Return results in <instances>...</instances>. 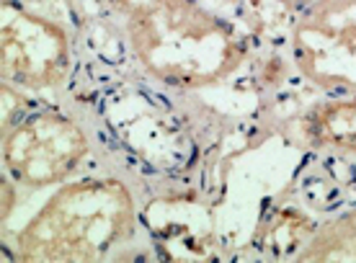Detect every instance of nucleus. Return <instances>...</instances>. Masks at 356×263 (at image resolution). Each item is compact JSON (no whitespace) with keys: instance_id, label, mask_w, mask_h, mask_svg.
Masks as SVG:
<instances>
[{"instance_id":"f03ea898","label":"nucleus","mask_w":356,"mask_h":263,"mask_svg":"<svg viewBox=\"0 0 356 263\" xmlns=\"http://www.w3.org/2000/svg\"><path fill=\"white\" fill-rule=\"evenodd\" d=\"M137 230L132 186L116 175H75L6 240V253L18 261H104L122 253Z\"/></svg>"},{"instance_id":"7ed1b4c3","label":"nucleus","mask_w":356,"mask_h":263,"mask_svg":"<svg viewBox=\"0 0 356 263\" xmlns=\"http://www.w3.org/2000/svg\"><path fill=\"white\" fill-rule=\"evenodd\" d=\"M90 150V134L78 116L34 98L3 127V173L18 189L42 191L81 175Z\"/></svg>"},{"instance_id":"9d476101","label":"nucleus","mask_w":356,"mask_h":263,"mask_svg":"<svg viewBox=\"0 0 356 263\" xmlns=\"http://www.w3.org/2000/svg\"><path fill=\"white\" fill-rule=\"evenodd\" d=\"M274 3H276V6H279L282 10H284L286 16H292L294 10H300L302 6H307L310 0H274Z\"/></svg>"},{"instance_id":"1a4fd4ad","label":"nucleus","mask_w":356,"mask_h":263,"mask_svg":"<svg viewBox=\"0 0 356 263\" xmlns=\"http://www.w3.org/2000/svg\"><path fill=\"white\" fill-rule=\"evenodd\" d=\"M18 196V184L10 178V175L3 173V222L8 225L10 214H13V202Z\"/></svg>"},{"instance_id":"6e6552de","label":"nucleus","mask_w":356,"mask_h":263,"mask_svg":"<svg viewBox=\"0 0 356 263\" xmlns=\"http://www.w3.org/2000/svg\"><path fill=\"white\" fill-rule=\"evenodd\" d=\"M106 8H111L119 16H127L140 8H155V6H194V3H207V6H230V8H250L253 0H104Z\"/></svg>"},{"instance_id":"0eeeda50","label":"nucleus","mask_w":356,"mask_h":263,"mask_svg":"<svg viewBox=\"0 0 356 263\" xmlns=\"http://www.w3.org/2000/svg\"><path fill=\"white\" fill-rule=\"evenodd\" d=\"M294 261H356V199L318 219Z\"/></svg>"},{"instance_id":"20e7f679","label":"nucleus","mask_w":356,"mask_h":263,"mask_svg":"<svg viewBox=\"0 0 356 263\" xmlns=\"http://www.w3.org/2000/svg\"><path fill=\"white\" fill-rule=\"evenodd\" d=\"M286 24V62L323 98H356V0H310Z\"/></svg>"},{"instance_id":"39448f33","label":"nucleus","mask_w":356,"mask_h":263,"mask_svg":"<svg viewBox=\"0 0 356 263\" xmlns=\"http://www.w3.org/2000/svg\"><path fill=\"white\" fill-rule=\"evenodd\" d=\"M72 44L60 21L21 3H3L0 72L3 83L29 96L60 90L70 78Z\"/></svg>"},{"instance_id":"f257e3e1","label":"nucleus","mask_w":356,"mask_h":263,"mask_svg":"<svg viewBox=\"0 0 356 263\" xmlns=\"http://www.w3.org/2000/svg\"><path fill=\"white\" fill-rule=\"evenodd\" d=\"M124 42L147 75L194 90L222 83L253 54V8L155 6L122 16Z\"/></svg>"},{"instance_id":"423d86ee","label":"nucleus","mask_w":356,"mask_h":263,"mask_svg":"<svg viewBox=\"0 0 356 263\" xmlns=\"http://www.w3.org/2000/svg\"><path fill=\"white\" fill-rule=\"evenodd\" d=\"M302 137L321 152L356 158V98H321L302 114Z\"/></svg>"}]
</instances>
